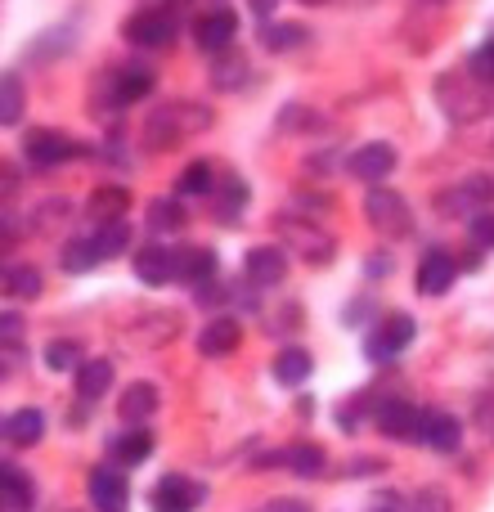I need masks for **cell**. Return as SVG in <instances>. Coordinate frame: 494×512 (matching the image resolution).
Listing matches in <instances>:
<instances>
[{"label": "cell", "instance_id": "1", "mask_svg": "<svg viewBox=\"0 0 494 512\" xmlns=\"http://www.w3.org/2000/svg\"><path fill=\"white\" fill-rule=\"evenodd\" d=\"M212 126V108L207 104H167L144 122V144L149 149H176L189 135H203Z\"/></svg>", "mask_w": 494, "mask_h": 512}, {"label": "cell", "instance_id": "2", "mask_svg": "<svg viewBox=\"0 0 494 512\" xmlns=\"http://www.w3.org/2000/svg\"><path fill=\"white\" fill-rule=\"evenodd\" d=\"M436 99L441 108L454 117V122H481L490 113V81L477 77V72H445L436 81Z\"/></svg>", "mask_w": 494, "mask_h": 512}, {"label": "cell", "instance_id": "3", "mask_svg": "<svg viewBox=\"0 0 494 512\" xmlns=\"http://www.w3.org/2000/svg\"><path fill=\"white\" fill-rule=\"evenodd\" d=\"M364 212H369L373 230L387 234V239H405V234L414 230V212H409V203L396 189H373V194L364 198Z\"/></svg>", "mask_w": 494, "mask_h": 512}, {"label": "cell", "instance_id": "4", "mask_svg": "<svg viewBox=\"0 0 494 512\" xmlns=\"http://www.w3.org/2000/svg\"><path fill=\"white\" fill-rule=\"evenodd\" d=\"M122 36L135 50H162V45H171V36H176V18H171L167 9H140V14L126 18Z\"/></svg>", "mask_w": 494, "mask_h": 512}, {"label": "cell", "instance_id": "5", "mask_svg": "<svg viewBox=\"0 0 494 512\" xmlns=\"http://www.w3.org/2000/svg\"><path fill=\"white\" fill-rule=\"evenodd\" d=\"M149 504H153V512H194L203 504V486H198L194 477H185V472H167V477L149 490Z\"/></svg>", "mask_w": 494, "mask_h": 512}, {"label": "cell", "instance_id": "6", "mask_svg": "<svg viewBox=\"0 0 494 512\" xmlns=\"http://www.w3.org/2000/svg\"><path fill=\"white\" fill-rule=\"evenodd\" d=\"M23 153H27V162H32V167H63V162L81 158V153H86V144L68 140V135H59V131H32L23 140Z\"/></svg>", "mask_w": 494, "mask_h": 512}, {"label": "cell", "instance_id": "7", "mask_svg": "<svg viewBox=\"0 0 494 512\" xmlns=\"http://www.w3.org/2000/svg\"><path fill=\"white\" fill-rule=\"evenodd\" d=\"M414 333H418V328H414V319H409V315H400V310H396V315H387L378 328H373V337H369V360H378V364L382 360H396V355L414 342Z\"/></svg>", "mask_w": 494, "mask_h": 512}, {"label": "cell", "instance_id": "8", "mask_svg": "<svg viewBox=\"0 0 494 512\" xmlns=\"http://www.w3.org/2000/svg\"><path fill=\"white\" fill-rule=\"evenodd\" d=\"M351 176L355 180H369V185H378V180H387L391 171H396V149H391L387 140H373V144H360V149L351 153Z\"/></svg>", "mask_w": 494, "mask_h": 512}, {"label": "cell", "instance_id": "9", "mask_svg": "<svg viewBox=\"0 0 494 512\" xmlns=\"http://www.w3.org/2000/svg\"><path fill=\"white\" fill-rule=\"evenodd\" d=\"M418 441L432 445L441 454H454L463 445V423L445 409H423V427H418Z\"/></svg>", "mask_w": 494, "mask_h": 512}, {"label": "cell", "instance_id": "10", "mask_svg": "<svg viewBox=\"0 0 494 512\" xmlns=\"http://www.w3.org/2000/svg\"><path fill=\"white\" fill-rule=\"evenodd\" d=\"M234 32H239V18H234L230 9H212V14H203L194 23V41H198V50H207V54L230 50Z\"/></svg>", "mask_w": 494, "mask_h": 512}, {"label": "cell", "instance_id": "11", "mask_svg": "<svg viewBox=\"0 0 494 512\" xmlns=\"http://www.w3.org/2000/svg\"><path fill=\"white\" fill-rule=\"evenodd\" d=\"M454 279H459V265H454L450 252H427L423 265H418V292H423V297H441V292H450Z\"/></svg>", "mask_w": 494, "mask_h": 512}, {"label": "cell", "instance_id": "12", "mask_svg": "<svg viewBox=\"0 0 494 512\" xmlns=\"http://www.w3.org/2000/svg\"><path fill=\"white\" fill-rule=\"evenodd\" d=\"M126 477L117 468H95L90 472V504L99 512H122L126 508Z\"/></svg>", "mask_w": 494, "mask_h": 512}, {"label": "cell", "instance_id": "13", "mask_svg": "<svg viewBox=\"0 0 494 512\" xmlns=\"http://www.w3.org/2000/svg\"><path fill=\"white\" fill-rule=\"evenodd\" d=\"M279 230L288 234V243L306 256L310 265H324L328 256H333V239H328L324 230H315V225H301V221H279Z\"/></svg>", "mask_w": 494, "mask_h": 512}, {"label": "cell", "instance_id": "14", "mask_svg": "<svg viewBox=\"0 0 494 512\" xmlns=\"http://www.w3.org/2000/svg\"><path fill=\"white\" fill-rule=\"evenodd\" d=\"M153 414H158V387H153V382H135V387H126L122 400H117V418L131 427H144Z\"/></svg>", "mask_w": 494, "mask_h": 512}, {"label": "cell", "instance_id": "15", "mask_svg": "<svg viewBox=\"0 0 494 512\" xmlns=\"http://www.w3.org/2000/svg\"><path fill=\"white\" fill-rule=\"evenodd\" d=\"M418 427H423V414L409 409L405 400H391V405L378 409V432L391 436V441H418Z\"/></svg>", "mask_w": 494, "mask_h": 512}, {"label": "cell", "instance_id": "16", "mask_svg": "<svg viewBox=\"0 0 494 512\" xmlns=\"http://www.w3.org/2000/svg\"><path fill=\"white\" fill-rule=\"evenodd\" d=\"M239 342H243V328H239V319H230V315L212 319V324L198 333V351L203 355H230V351H239Z\"/></svg>", "mask_w": 494, "mask_h": 512}, {"label": "cell", "instance_id": "17", "mask_svg": "<svg viewBox=\"0 0 494 512\" xmlns=\"http://www.w3.org/2000/svg\"><path fill=\"white\" fill-rule=\"evenodd\" d=\"M149 90H153L149 68H122L108 77V99H113V104H140Z\"/></svg>", "mask_w": 494, "mask_h": 512}, {"label": "cell", "instance_id": "18", "mask_svg": "<svg viewBox=\"0 0 494 512\" xmlns=\"http://www.w3.org/2000/svg\"><path fill=\"white\" fill-rule=\"evenodd\" d=\"M243 274L252 283H261V288H270V283H279L283 274H288V256L279 248H252L243 261Z\"/></svg>", "mask_w": 494, "mask_h": 512}, {"label": "cell", "instance_id": "19", "mask_svg": "<svg viewBox=\"0 0 494 512\" xmlns=\"http://www.w3.org/2000/svg\"><path fill=\"white\" fill-rule=\"evenodd\" d=\"M135 274H140V283H149V288H162V283L176 279V252L144 248L140 256H135Z\"/></svg>", "mask_w": 494, "mask_h": 512}, {"label": "cell", "instance_id": "20", "mask_svg": "<svg viewBox=\"0 0 494 512\" xmlns=\"http://www.w3.org/2000/svg\"><path fill=\"white\" fill-rule=\"evenodd\" d=\"M176 279H185V283L216 279V252L212 248H180L176 252Z\"/></svg>", "mask_w": 494, "mask_h": 512}, {"label": "cell", "instance_id": "21", "mask_svg": "<svg viewBox=\"0 0 494 512\" xmlns=\"http://www.w3.org/2000/svg\"><path fill=\"white\" fill-rule=\"evenodd\" d=\"M283 468L288 472H297V477H324V468H328V454H324V445H315V441H301V445H292L288 454H283Z\"/></svg>", "mask_w": 494, "mask_h": 512}, {"label": "cell", "instance_id": "22", "mask_svg": "<svg viewBox=\"0 0 494 512\" xmlns=\"http://www.w3.org/2000/svg\"><path fill=\"white\" fill-rule=\"evenodd\" d=\"M153 450V432L149 427H131V432H122L113 445H108V454H113L122 468H131V463H144Z\"/></svg>", "mask_w": 494, "mask_h": 512}, {"label": "cell", "instance_id": "23", "mask_svg": "<svg viewBox=\"0 0 494 512\" xmlns=\"http://www.w3.org/2000/svg\"><path fill=\"white\" fill-rule=\"evenodd\" d=\"M126 207H131V194H126V189H117V185H99L95 194H90V207H86V212L95 216L99 225H108V221H122Z\"/></svg>", "mask_w": 494, "mask_h": 512}, {"label": "cell", "instance_id": "24", "mask_svg": "<svg viewBox=\"0 0 494 512\" xmlns=\"http://www.w3.org/2000/svg\"><path fill=\"white\" fill-rule=\"evenodd\" d=\"M5 436H9V445L27 450V445H36L45 436V414H41V409H18V414H9Z\"/></svg>", "mask_w": 494, "mask_h": 512}, {"label": "cell", "instance_id": "25", "mask_svg": "<svg viewBox=\"0 0 494 512\" xmlns=\"http://www.w3.org/2000/svg\"><path fill=\"white\" fill-rule=\"evenodd\" d=\"M32 504H36L32 481L9 468L5 477H0V512H32Z\"/></svg>", "mask_w": 494, "mask_h": 512}, {"label": "cell", "instance_id": "26", "mask_svg": "<svg viewBox=\"0 0 494 512\" xmlns=\"http://www.w3.org/2000/svg\"><path fill=\"white\" fill-rule=\"evenodd\" d=\"M310 369H315V364H310V355L301 351V346H288V351L274 355V378H279L283 387H301V382L310 378Z\"/></svg>", "mask_w": 494, "mask_h": 512}, {"label": "cell", "instance_id": "27", "mask_svg": "<svg viewBox=\"0 0 494 512\" xmlns=\"http://www.w3.org/2000/svg\"><path fill=\"white\" fill-rule=\"evenodd\" d=\"M108 387H113V364H108V360H90V364H81V373H77V391H81V400H99Z\"/></svg>", "mask_w": 494, "mask_h": 512}, {"label": "cell", "instance_id": "28", "mask_svg": "<svg viewBox=\"0 0 494 512\" xmlns=\"http://www.w3.org/2000/svg\"><path fill=\"white\" fill-rule=\"evenodd\" d=\"M63 270L68 274H86V270H95L99 261H104V256H99V248H95V234H90V239H72L68 248H63Z\"/></svg>", "mask_w": 494, "mask_h": 512}, {"label": "cell", "instance_id": "29", "mask_svg": "<svg viewBox=\"0 0 494 512\" xmlns=\"http://www.w3.org/2000/svg\"><path fill=\"white\" fill-rule=\"evenodd\" d=\"M247 81H252V72H247V63L239 59V54H225V59L212 68V86L216 90H243Z\"/></svg>", "mask_w": 494, "mask_h": 512}, {"label": "cell", "instance_id": "30", "mask_svg": "<svg viewBox=\"0 0 494 512\" xmlns=\"http://www.w3.org/2000/svg\"><path fill=\"white\" fill-rule=\"evenodd\" d=\"M126 243H131V225L126 221H108V225H99L95 230V248H99V256H122L126 252Z\"/></svg>", "mask_w": 494, "mask_h": 512}, {"label": "cell", "instance_id": "31", "mask_svg": "<svg viewBox=\"0 0 494 512\" xmlns=\"http://www.w3.org/2000/svg\"><path fill=\"white\" fill-rule=\"evenodd\" d=\"M0 122H5V126L23 122V86H18V77L0 81Z\"/></svg>", "mask_w": 494, "mask_h": 512}, {"label": "cell", "instance_id": "32", "mask_svg": "<svg viewBox=\"0 0 494 512\" xmlns=\"http://www.w3.org/2000/svg\"><path fill=\"white\" fill-rule=\"evenodd\" d=\"M5 292L9 297H36V292H41V270H36V265H14V270L5 274Z\"/></svg>", "mask_w": 494, "mask_h": 512}, {"label": "cell", "instance_id": "33", "mask_svg": "<svg viewBox=\"0 0 494 512\" xmlns=\"http://www.w3.org/2000/svg\"><path fill=\"white\" fill-rule=\"evenodd\" d=\"M310 41V32L306 27H297V23H288V27H265L261 32V45L265 50H292V45H306Z\"/></svg>", "mask_w": 494, "mask_h": 512}, {"label": "cell", "instance_id": "34", "mask_svg": "<svg viewBox=\"0 0 494 512\" xmlns=\"http://www.w3.org/2000/svg\"><path fill=\"white\" fill-rule=\"evenodd\" d=\"M149 225L153 230H185V207L171 203V198H158L149 207Z\"/></svg>", "mask_w": 494, "mask_h": 512}, {"label": "cell", "instance_id": "35", "mask_svg": "<svg viewBox=\"0 0 494 512\" xmlns=\"http://www.w3.org/2000/svg\"><path fill=\"white\" fill-rule=\"evenodd\" d=\"M45 364H50V369H59V373H68L72 364H81V346L68 342V337H59V342L45 346Z\"/></svg>", "mask_w": 494, "mask_h": 512}, {"label": "cell", "instance_id": "36", "mask_svg": "<svg viewBox=\"0 0 494 512\" xmlns=\"http://www.w3.org/2000/svg\"><path fill=\"white\" fill-rule=\"evenodd\" d=\"M212 180H216L212 167H207V162H194V167L176 180V194H212Z\"/></svg>", "mask_w": 494, "mask_h": 512}, {"label": "cell", "instance_id": "37", "mask_svg": "<svg viewBox=\"0 0 494 512\" xmlns=\"http://www.w3.org/2000/svg\"><path fill=\"white\" fill-rule=\"evenodd\" d=\"M68 221V203H45L32 212V230L45 234V230H59V225Z\"/></svg>", "mask_w": 494, "mask_h": 512}, {"label": "cell", "instance_id": "38", "mask_svg": "<svg viewBox=\"0 0 494 512\" xmlns=\"http://www.w3.org/2000/svg\"><path fill=\"white\" fill-rule=\"evenodd\" d=\"M472 423H477V432L486 436V441H494V391H481V396H477Z\"/></svg>", "mask_w": 494, "mask_h": 512}, {"label": "cell", "instance_id": "39", "mask_svg": "<svg viewBox=\"0 0 494 512\" xmlns=\"http://www.w3.org/2000/svg\"><path fill=\"white\" fill-rule=\"evenodd\" d=\"M409 512H454L450 495L445 490H418L414 504H409Z\"/></svg>", "mask_w": 494, "mask_h": 512}, {"label": "cell", "instance_id": "40", "mask_svg": "<svg viewBox=\"0 0 494 512\" xmlns=\"http://www.w3.org/2000/svg\"><path fill=\"white\" fill-rule=\"evenodd\" d=\"M472 72H477V77H486L494 86V41L477 45V54H472Z\"/></svg>", "mask_w": 494, "mask_h": 512}, {"label": "cell", "instance_id": "41", "mask_svg": "<svg viewBox=\"0 0 494 512\" xmlns=\"http://www.w3.org/2000/svg\"><path fill=\"white\" fill-rule=\"evenodd\" d=\"M472 239H477L481 248H494V212L472 216Z\"/></svg>", "mask_w": 494, "mask_h": 512}, {"label": "cell", "instance_id": "42", "mask_svg": "<svg viewBox=\"0 0 494 512\" xmlns=\"http://www.w3.org/2000/svg\"><path fill=\"white\" fill-rule=\"evenodd\" d=\"M265 512H310V504H301V499H283V504H270Z\"/></svg>", "mask_w": 494, "mask_h": 512}, {"label": "cell", "instance_id": "43", "mask_svg": "<svg viewBox=\"0 0 494 512\" xmlns=\"http://www.w3.org/2000/svg\"><path fill=\"white\" fill-rule=\"evenodd\" d=\"M274 5H279V0H252V14H274Z\"/></svg>", "mask_w": 494, "mask_h": 512}, {"label": "cell", "instance_id": "44", "mask_svg": "<svg viewBox=\"0 0 494 512\" xmlns=\"http://www.w3.org/2000/svg\"><path fill=\"white\" fill-rule=\"evenodd\" d=\"M5 342H18V319L5 315Z\"/></svg>", "mask_w": 494, "mask_h": 512}, {"label": "cell", "instance_id": "45", "mask_svg": "<svg viewBox=\"0 0 494 512\" xmlns=\"http://www.w3.org/2000/svg\"><path fill=\"white\" fill-rule=\"evenodd\" d=\"M301 5H324V0H301Z\"/></svg>", "mask_w": 494, "mask_h": 512}]
</instances>
